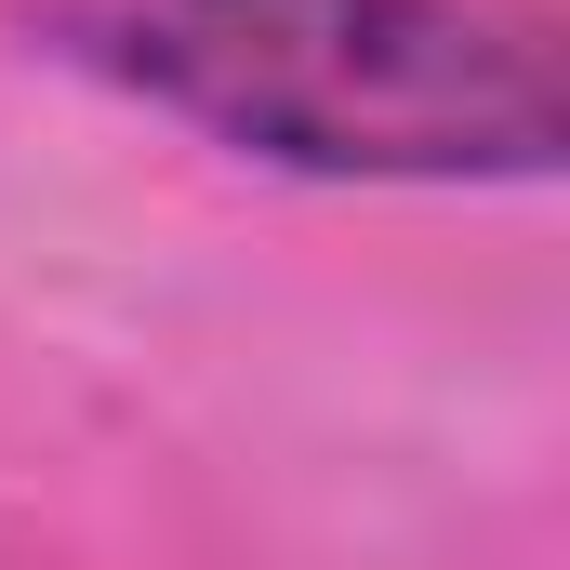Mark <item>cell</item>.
Listing matches in <instances>:
<instances>
[{
	"mask_svg": "<svg viewBox=\"0 0 570 570\" xmlns=\"http://www.w3.org/2000/svg\"><path fill=\"white\" fill-rule=\"evenodd\" d=\"M27 40L305 186H544L570 159L544 0H27Z\"/></svg>",
	"mask_w": 570,
	"mask_h": 570,
	"instance_id": "1",
	"label": "cell"
}]
</instances>
